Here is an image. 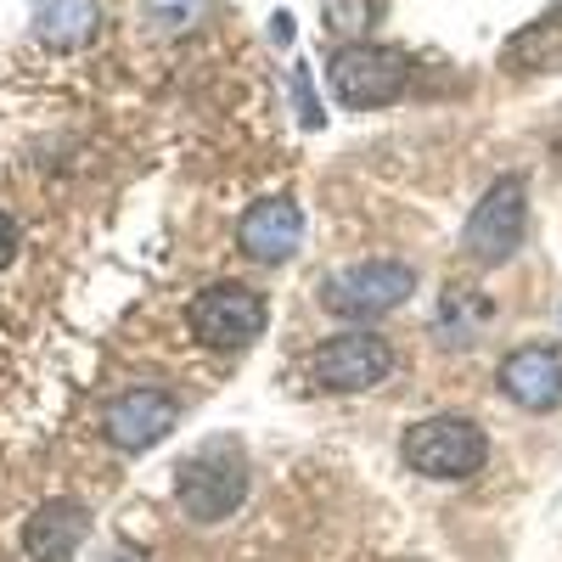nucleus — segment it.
<instances>
[{
  "label": "nucleus",
  "mask_w": 562,
  "mask_h": 562,
  "mask_svg": "<svg viewBox=\"0 0 562 562\" xmlns=\"http://www.w3.org/2000/svg\"><path fill=\"white\" fill-rule=\"evenodd\" d=\"M243 495H248V461H243L237 439H209L175 473V501L192 524H225L243 506Z\"/></svg>",
  "instance_id": "obj_1"
},
{
  "label": "nucleus",
  "mask_w": 562,
  "mask_h": 562,
  "mask_svg": "<svg viewBox=\"0 0 562 562\" xmlns=\"http://www.w3.org/2000/svg\"><path fill=\"white\" fill-rule=\"evenodd\" d=\"M405 467L422 479H439V484H456V479H473L479 467L490 461V439L473 416H428L405 434Z\"/></svg>",
  "instance_id": "obj_2"
},
{
  "label": "nucleus",
  "mask_w": 562,
  "mask_h": 562,
  "mask_svg": "<svg viewBox=\"0 0 562 562\" xmlns=\"http://www.w3.org/2000/svg\"><path fill=\"white\" fill-rule=\"evenodd\" d=\"M326 79H333V97L344 108H389L405 97L411 85V57L400 45H344V52L326 63Z\"/></svg>",
  "instance_id": "obj_3"
},
{
  "label": "nucleus",
  "mask_w": 562,
  "mask_h": 562,
  "mask_svg": "<svg viewBox=\"0 0 562 562\" xmlns=\"http://www.w3.org/2000/svg\"><path fill=\"white\" fill-rule=\"evenodd\" d=\"M524 231H529V192H524L518 175H506L473 203L467 231H461V248L473 265H506L524 248Z\"/></svg>",
  "instance_id": "obj_4"
},
{
  "label": "nucleus",
  "mask_w": 562,
  "mask_h": 562,
  "mask_svg": "<svg viewBox=\"0 0 562 562\" xmlns=\"http://www.w3.org/2000/svg\"><path fill=\"white\" fill-rule=\"evenodd\" d=\"M411 293H416V270L400 265V259L349 265V270H333V276L321 281V304L333 310V315H349V321L389 315V310H400Z\"/></svg>",
  "instance_id": "obj_5"
},
{
  "label": "nucleus",
  "mask_w": 562,
  "mask_h": 562,
  "mask_svg": "<svg viewBox=\"0 0 562 562\" xmlns=\"http://www.w3.org/2000/svg\"><path fill=\"white\" fill-rule=\"evenodd\" d=\"M265 299L243 281H214L192 299L186 310V326H192V338L209 344V349H248L259 333H265Z\"/></svg>",
  "instance_id": "obj_6"
},
{
  "label": "nucleus",
  "mask_w": 562,
  "mask_h": 562,
  "mask_svg": "<svg viewBox=\"0 0 562 562\" xmlns=\"http://www.w3.org/2000/svg\"><path fill=\"white\" fill-rule=\"evenodd\" d=\"M315 383L333 389V394H360V389H378L389 371H394V349L378 333H338L333 344L315 349Z\"/></svg>",
  "instance_id": "obj_7"
},
{
  "label": "nucleus",
  "mask_w": 562,
  "mask_h": 562,
  "mask_svg": "<svg viewBox=\"0 0 562 562\" xmlns=\"http://www.w3.org/2000/svg\"><path fill=\"white\" fill-rule=\"evenodd\" d=\"M180 422V400L164 389H130L102 411V434L119 450H153L169 439V428Z\"/></svg>",
  "instance_id": "obj_8"
},
{
  "label": "nucleus",
  "mask_w": 562,
  "mask_h": 562,
  "mask_svg": "<svg viewBox=\"0 0 562 562\" xmlns=\"http://www.w3.org/2000/svg\"><path fill=\"white\" fill-rule=\"evenodd\" d=\"M237 243H243V254L259 259V265L293 259V254L304 248V214H299V203H293V198H265V203H254V209L243 214V225H237Z\"/></svg>",
  "instance_id": "obj_9"
},
{
  "label": "nucleus",
  "mask_w": 562,
  "mask_h": 562,
  "mask_svg": "<svg viewBox=\"0 0 562 562\" xmlns=\"http://www.w3.org/2000/svg\"><path fill=\"white\" fill-rule=\"evenodd\" d=\"M501 394L518 400L524 411H551L562 405V360L551 344H524L501 360Z\"/></svg>",
  "instance_id": "obj_10"
},
{
  "label": "nucleus",
  "mask_w": 562,
  "mask_h": 562,
  "mask_svg": "<svg viewBox=\"0 0 562 562\" xmlns=\"http://www.w3.org/2000/svg\"><path fill=\"white\" fill-rule=\"evenodd\" d=\"M85 535H90V512L79 501H45L23 529V551L34 562H74Z\"/></svg>",
  "instance_id": "obj_11"
},
{
  "label": "nucleus",
  "mask_w": 562,
  "mask_h": 562,
  "mask_svg": "<svg viewBox=\"0 0 562 562\" xmlns=\"http://www.w3.org/2000/svg\"><path fill=\"white\" fill-rule=\"evenodd\" d=\"M102 29L97 0H34V40H45L52 52H79Z\"/></svg>",
  "instance_id": "obj_12"
},
{
  "label": "nucleus",
  "mask_w": 562,
  "mask_h": 562,
  "mask_svg": "<svg viewBox=\"0 0 562 562\" xmlns=\"http://www.w3.org/2000/svg\"><path fill=\"white\" fill-rule=\"evenodd\" d=\"M557 45H562V29H551V23H540V29H524L518 40L506 45V68L535 74V68H540V57H546V52H557Z\"/></svg>",
  "instance_id": "obj_13"
},
{
  "label": "nucleus",
  "mask_w": 562,
  "mask_h": 562,
  "mask_svg": "<svg viewBox=\"0 0 562 562\" xmlns=\"http://www.w3.org/2000/svg\"><path fill=\"white\" fill-rule=\"evenodd\" d=\"M140 12H147V23H153V29L180 34L186 23H192V18L203 12V0H140Z\"/></svg>",
  "instance_id": "obj_14"
},
{
  "label": "nucleus",
  "mask_w": 562,
  "mask_h": 562,
  "mask_svg": "<svg viewBox=\"0 0 562 562\" xmlns=\"http://www.w3.org/2000/svg\"><path fill=\"white\" fill-rule=\"evenodd\" d=\"M293 97H299V113H304V124H310V130H321V124H326V113H321L315 90H310V68H304V63L293 68Z\"/></svg>",
  "instance_id": "obj_15"
},
{
  "label": "nucleus",
  "mask_w": 562,
  "mask_h": 562,
  "mask_svg": "<svg viewBox=\"0 0 562 562\" xmlns=\"http://www.w3.org/2000/svg\"><path fill=\"white\" fill-rule=\"evenodd\" d=\"M12 254H18V225H12V214L0 209V270L12 265Z\"/></svg>",
  "instance_id": "obj_16"
},
{
  "label": "nucleus",
  "mask_w": 562,
  "mask_h": 562,
  "mask_svg": "<svg viewBox=\"0 0 562 562\" xmlns=\"http://www.w3.org/2000/svg\"><path fill=\"white\" fill-rule=\"evenodd\" d=\"M270 34L288 45V40H293V18H288V12H276V18H270Z\"/></svg>",
  "instance_id": "obj_17"
}]
</instances>
